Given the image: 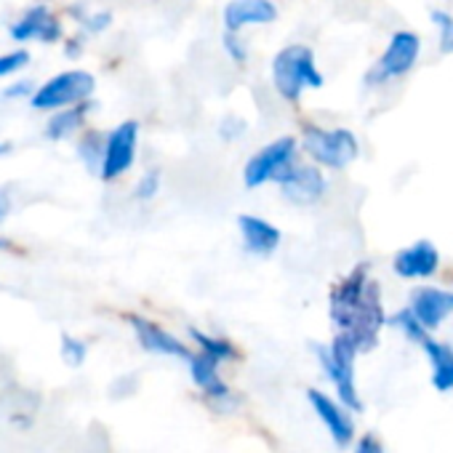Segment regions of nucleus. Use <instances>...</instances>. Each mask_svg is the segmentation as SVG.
<instances>
[{
  "label": "nucleus",
  "instance_id": "obj_1",
  "mask_svg": "<svg viewBox=\"0 0 453 453\" xmlns=\"http://www.w3.org/2000/svg\"><path fill=\"white\" fill-rule=\"evenodd\" d=\"M331 320L357 352H365L376 344L384 326V310L379 286L368 278L365 267H357L331 291Z\"/></svg>",
  "mask_w": 453,
  "mask_h": 453
},
{
  "label": "nucleus",
  "instance_id": "obj_2",
  "mask_svg": "<svg viewBox=\"0 0 453 453\" xmlns=\"http://www.w3.org/2000/svg\"><path fill=\"white\" fill-rule=\"evenodd\" d=\"M273 83L286 102H299L304 88H320L323 75L315 65L312 49L296 43L278 51L273 59Z\"/></svg>",
  "mask_w": 453,
  "mask_h": 453
},
{
  "label": "nucleus",
  "instance_id": "obj_3",
  "mask_svg": "<svg viewBox=\"0 0 453 453\" xmlns=\"http://www.w3.org/2000/svg\"><path fill=\"white\" fill-rule=\"evenodd\" d=\"M318 352V360L323 365V371L328 373V379L334 381L342 403L352 411H360L363 403L357 397V387H355V344L347 339V336H336L331 342V347H315Z\"/></svg>",
  "mask_w": 453,
  "mask_h": 453
},
{
  "label": "nucleus",
  "instance_id": "obj_4",
  "mask_svg": "<svg viewBox=\"0 0 453 453\" xmlns=\"http://www.w3.org/2000/svg\"><path fill=\"white\" fill-rule=\"evenodd\" d=\"M304 152L326 165V168H347L357 157V139L347 128H318V126H304L302 134Z\"/></svg>",
  "mask_w": 453,
  "mask_h": 453
},
{
  "label": "nucleus",
  "instance_id": "obj_5",
  "mask_svg": "<svg viewBox=\"0 0 453 453\" xmlns=\"http://www.w3.org/2000/svg\"><path fill=\"white\" fill-rule=\"evenodd\" d=\"M96 88V78L86 70H67L54 75L51 81H46L41 88L33 91V107L41 112L49 110H62V107H73L81 104L86 99H91Z\"/></svg>",
  "mask_w": 453,
  "mask_h": 453
},
{
  "label": "nucleus",
  "instance_id": "obj_6",
  "mask_svg": "<svg viewBox=\"0 0 453 453\" xmlns=\"http://www.w3.org/2000/svg\"><path fill=\"white\" fill-rule=\"evenodd\" d=\"M296 160V139L294 136H280L262 147L257 155L243 168V184L249 189H257L267 181H278V176Z\"/></svg>",
  "mask_w": 453,
  "mask_h": 453
},
{
  "label": "nucleus",
  "instance_id": "obj_7",
  "mask_svg": "<svg viewBox=\"0 0 453 453\" xmlns=\"http://www.w3.org/2000/svg\"><path fill=\"white\" fill-rule=\"evenodd\" d=\"M136 142H139V123L136 120H123L118 128H112L104 136L99 179L115 181L123 173H128L134 160H136Z\"/></svg>",
  "mask_w": 453,
  "mask_h": 453
},
{
  "label": "nucleus",
  "instance_id": "obj_8",
  "mask_svg": "<svg viewBox=\"0 0 453 453\" xmlns=\"http://www.w3.org/2000/svg\"><path fill=\"white\" fill-rule=\"evenodd\" d=\"M278 184L283 197L294 205H312L326 195V176L320 173V168L296 160L278 176Z\"/></svg>",
  "mask_w": 453,
  "mask_h": 453
},
{
  "label": "nucleus",
  "instance_id": "obj_9",
  "mask_svg": "<svg viewBox=\"0 0 453 453\" xmlns=\"http://www.w3.org/2000/svg\"><path fill=\"white\" fill-rule=\"evenodd\" d=\"M418 49H421V43H418V38H416L413 33H395L392 41H389V46H387V51H384V57L379 59V65H376L373 73L368 75V81H371V83H373V81L381 83V81L405 75V73L416 65Z\"/></svg>",
  "mask_w": 453,
  "mask_h": 453
},
{
  "label": "nucleus",
  "instance_id": "obj_10",
  "mask_svg": "<svg viewBox=\"0 0 453 453\" xmlns=\"http://www.w3.org/2000/svg\"><path fill=\"white\" fill-rule=\"evenodd\" d=\"M12 38L17 43H30V41H41V43H57L62 38V22L54 17V12L46 4H38L33 9H27L14 25H12Z\"/></svg>",
  "mask_w": 453,
  "mask_h": 453
},
{
  "label": "nucleus",
  "instance_id": "obj_11",
  "mask_svg": "<svg viewBox=\"0 0 453 453\" xmlns=\"http://www.w3.org/2000/svg\"><path fill=\"white\" fill-rule=\"evenodd\" d=\"M128 323H131V328H134L139 344H142L147 352H152V355H165V357H181V360H187V357L192 355V352L187 349V344H181L173 334L163 331L157 323H152V320H147V318H139V315H128Z\"/></svg>",
  "mask_w": 453,
  "mask_h": 453
},
{
  "label": "nucleus",
  "instance_id": "obj_12",
  "mask_svg": "<svg viewBox=\"0 0 453 453\" xmlns=\"http://www.w3.org/2000/svg\"><path fill=\"white\" fill-rule=\"evenodd\" d=\"M278 19V9L273 0H230L224 9L226 33H241L251 25H273Z\"/></svg>",
  "mask_w": 453,
  "mask_h": 453
},
{
  "label": "nucleus",
  "instance_id": "obj_13",
  "mask_svg": "<svg viewBox=\"0 0 453 453\" xmlns=\"http://www.w3.org/2000/svg\"><path fill=\"white\" fill-rule=\"evenodd\" d=\"M411 312L426 331H432L453 315V294L440 288H416L411 294Z\"/></svg>",
  "mask_w": 453,
  "mask_h": 453
},
{
  "label": "nucleus",
  "instance_id": "obj_14",
  "mask_svg": "<svg viewBox=\"0 0 453 453\" xmlns=\"http://www.w3.org/2000/svg\"><path fill=\"white\" fill-rule=\"evenodd\" d=\"M307 397H310V403H312L315 413L320 416V421L328 426V432H331L334 442H336V445H342V448H344V445H349V442H352V437H355V424H352L349 413L344 411V405H339L334 397L323 395L320 389H310V392H307Z\"/></svg>",
  "mask_w": 453,
  "mask_h": 453
},
{
  "label": "nucleus",
  "instance_id": "obj_15",
  "mask_svg": "<svg viewBox=\"0 0 453 453\" xmlns=\"http://www.w3.org/2000/svg\"><path fill=\"white\" fill-rule=\"evenodd\" d=\"M238 230L243 238V249L254 257H270L280 246V230L262 216H238Z\"/></svg>",
  "mask_w": 453,
  "mask_h": 453
},
{
  "label": "nucleus",
  "instance_id": "obj_16",
  "mask_svg": "<svg viewBox=\"0 0 453 453\" xmlns=\"http://www.w3.org/2000/svg\"><path fill=\"white\" fill-rule=\"evenodd\" d=\"M437 251L429 241H418L395 257V273L400 278H429L437 270Z\"/></svg>",
  "mask_w": 453,
  "mask_h": 453
},
{
  "label": "nucleus",
  "instance_id": "obj_17",
  "mask_svg": "<svg viewBox=\"0 0 453 453\" xmlns=\"http://www.w3.org/2000/svg\"><path fill=\"white\" fill-rule=\"evenodd\" d=\"M187 363H189L192 381L197 384V389L203 395H208L211 400H226V397H230V387H226L224 379L219 376V363L213 357H208L205 352H197V355H189Z\"/></svg>",
  "mask_w": 453,
  "mask_h": 453
},
{
  "label": "nucleus",
  "instance_id": "obj_18",
  "mask_svg": "<svg viewBox=\"0 0 453 453\" xmlns=\"http://www.w3.org/2000/svg\"><path fill=\"white\" fill-rule=\"evenodd\" d=\"M429 363H432V384L434 389L440 392H448L453 389V347L450 344H442V342H434V339H424L421 342Z\"/></svg>",
  "mask_w": 453,
  "mask_h": 453
},
{
  "label": "nucleus",
  "instance_id": "obj_19",
  "mask_svg": "<svg viewBox=\"0 0 453 453\" xmlns=\"http://www.w3.org/2000/svg\"><path fill=\"white\" fill-rule=\"evenodd\" d=\"M88 110H91L88 99H86V102H81V104H73V107L54 110V115H51V120H49V126H46V131H43V134H46V139H51V142H62V139L73 136L75 131H81V128H83V123H86Z\"/></svg>",
  "mask_w": 453,
  "mask_h": 453
},
{
  "label": "nucleus",
  "instance_id": "obj_20",
  "mask_svg": "<svg viewBox=\"0 0 453 453\" xmlns=\"http://www.w3.org/2000/svg\"><path fill=\"white\" fill-rule=\"evenodd\" d=\"M189 336H192V342L200 347V352H205L208 357H213L219 365L226 363V360H235V357H238V349H235L233 342L219 339V336H208V334H203V331H197V328H189Z\"/></svg>",
  "mask_w": 453,
  "mask_h": 453
},
{
  "label": "nucleus",
  "instance_id": "obj_21",
  "mask_svg": "<svg viewBox=\"0 0 453 453\" xmlns=\"http://www.w3.org/2000/svg\"><path fill=\"white\" fill-rule=\"evenodd\" d=\"M102 152H104V134L99 131H86L78 142V155L83 160V165L91 171V173H99V165H102Z\"/></svg>",
  "mask_w": 453,
  "mask_h": 453
},
{
  "label": "nucleus",
  "instance_id": "obj_22",
  "mask_svg": "<svg viewBox=\"0 0 453 453\" xmlns=\"http://www.w3.org/2000/svg\"><path fill=\"white\" fill-rule=\"evenodd\" d=\"M389 323H392L395 328H400V331H403V334H405L408 339L418 342V344H421V342H424V339L429 336V334H426V328H424V326H421V323L416 320V315H413L411 310H403V312H397V315H395V318H392Z\"/></svg>",
  "mask_w": 453,
  "mask_h": 453
},
{
  "label": "nucleus",
  "instance_id": "obj_23",
  "mask_svg": "<svg viewBox=\"0 0 453 453\" xmlns=\"http://www.w3.org/2000/svg\"><path fill=\"white\" fill-rule=\"evenodd\" d=\"M30 65V51L27 49H17V51H9L0 57V78H9V75H17L19 70H25Z\"/></svg>",
  "mask_w": 453,
  "mask_h": 453
},
{
  "label": "nucleus",
  "instance_id": "obj_24",
  "mask_svg": "<svg viewBox=\"0 0 453 453\" xmlns=\"http://www.w3.org/2000/svg\"><path fill=\"white\" fill-rule=\"evenodd\" d=\"M432 22L440 33V51L442 54H453V17L445 12H434Z\"/></svg>",
  "mask_w": 453,
  "mask_h": 453
},
{
  "label": "nucleus",
  "instance_id": "obj_25",
  "mask_svg": "<svg viewBox=\"0 0 453 453\" xmlns=\"http://www.w3.org/2000/svg\"><path fill=\"white\" fill-rule=\"evenodd\" d=\"M86 355H88L86 342H81L75 336H67V334L62 336V357H65L67 365H83Z\"/></svg>",
  "mask_w": 453,
  "mask_h": 453
},
{
  "label": "nucleus",
  "instance_id": "obj_26",
  "mask_svg": "<svg viewBox=\"0 0 453 453\" xmlns=\"http://www.w3.org/2000/svg\"><path fill=\"white\" fill-rule=\"evenodd\" d=\"M224 51L235 65H246L249 62V46L243 43L241 33H224Z\"/></svg>",
  "mask_w": 453,
  "mask_h": 453
},
{
  "label": "nucleus",
  "instance_id": "obj_27",
  "mask_svg": "<svg viewBox=\"0 0 453 453\" xmlns=\"http://www.w3.org/2000/svg\"><path fill=\"white\" fill-rule=\"evenodd\" d=\"M157 189H160V171H147V173L139 179L134 195H136V200L147 203V200H152V197L157 195Z\"/></svg>",
  "mask_w": 453,
  "mask_h": 453
},
{
  "label": "nucleus",
  "instance_id": "obj_28",
  "mask_svg": "<svg viewBox=\"0 0 453 453\" xmlns=\"http://www.w3.org/2000/svg\"><path fill=\"white\" fill-rule=\"evenodd\" d=\"M83 30L86 33H91V35H96V33H104L110 25H112V14H107V12H96V14H88V17H83Z\"/></svg>",
  "mask_w": 453,
  "mask_h": 453
},
{
  "label": "nucleus",
  "instance_id": "obj_29",
  "mask_svg": "<svg viewBox=\"0 0 453 453\" xmlns=\"http://www.w3.org/2000/svg\"><path fill=\"white\" fill-rule=\"evenodd\" d=\"M243 128H246V123H243L241 118L230 115V118H224V120H221V126H219V134H221V139L233 142V139L243 136Z\"/></svg>",
  "mask_w": 453,
  "mask_h": 453
},
{
  "label": "nucleus",
  "instance_id": "obj_30",
  "mask_svg": "<svg viewBox=\"0 0 453 453\" xmlns=\"http://www.w3.org/2000/svg\"><path fill=\"white\" fill-rule=\"evenodd\" d=\"M33 83L30 81H19V83H12L6 91H4V99H22V96H33Z\"/></svg>",
  "mask_w": 453,
  "mask_h": 453
},
{
  "label": "nucleus",
  "instance_id": "obj_31",
  "mask_svg": "<svg viewBox=\"0 0 453 453\" xmlns=\"http://www.w3.org/2000/svg\"><path fill=\"white\" fill-rule=\"evenodd\" d=\"M355 453H384V448H381V442H379L376 434H365V437L357 440Z\"/></svg>",
  "mask_w": 453,
  "mask_h": 453
},
{
  "label": "nucleus",
  "instance_id": "obj_32",
  "mask_svg": "<svg viewBox=\"0 0 453 453\" xmlns=\"http://www.w3.org/2000/svg\"><path fill=\"white\" fill-rule=\"evenodd\" d=\"M128 392H134V381H131V379H120V381L112 387V395H115V397H126Z\"/></svg>",
  "mask_w": 453,
  "mask_h": 453
},
{
  "label": "nucleus",
  "instance_id": "obj_33",
  "mask_svg": "<svg viewBox=\"0 0 453 453\" xmlns=\"http://www.w3.org/2000/svg\"><path fill=\"white\" fill-rule=\"evenodd\" d=\"M65 54H67V57H78V54H81V43H78L75 38H73V41H67V46H65Z\"/></svg>",
  "mask_w": 453,
  "mask_h": 453
},
{
  "label": "nucleus",
  "instance_id": "obj_34",
  "mask_svg": "<svg viewBox=\"0 0 453 453\" xmlns=\"http://www.w3.org/2000/svg\"><path fill=\"white\" fill-rule=\"evenodd\" d=\"M12 152V144L9 142H0V155H9Z\"/></svg>",
  "mask_w": 453,
  "mask_h": 453
},
{
  "label": "nucleus",
  "instance_id": "obj_35",
  "mask_svg": "<svg viewBox=\"0 0 453 453\" xmlns=\"http://www.w3.org/2000/svg\"><path fill=\"white\" fill-rule=\"evenodd\" d=\"M0 249H9V241H4V238H0Z\"/></svg>",
  "mask_w": 453,
  "mask_h": 453
},
{
  "label": "nucleus",
  "instance_id": "obj_36",
  "mask_svg": "<svg viewBox=\"0 0 453 453\" xmlns=\"http://www.w3.org/2000/svg\"><path fill=\"white\" fill-rule=\"evenodd\" d=\"M4 213H6V208H4V203H0V219H4Z\"/></svg>",
  "mask_w": 453,
  "mask_h": 453
}]
</instances>
